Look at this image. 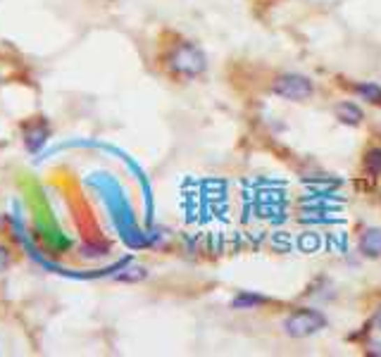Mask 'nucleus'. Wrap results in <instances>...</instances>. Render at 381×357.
Listing matches in <instances>:
<instances>
[{"mask_svg":"<svg viewBox=\"0 0 381 357\" xmlns=\"http://www.w3.org/2000/svg\"><path fill=\"white\" fill-rule=\"evenodd\" d=\"M165 65L170 74L179 79H195L205 72L207 60L205 53L193 43H177L170 53L165 55Z\"/></svg>","mask_w":381,"mask_h":357,"instance_id":"nucleus-1","label":"nucleus"},{"mask_svg":"<svg viewBox=\"0 0 381 357\" xmlns=\"http://www.w3.org/2000/svg\"><path fill=\"white\" fill-rule=\"evenodd\" d=\"M272 93L284 98L288 102H303L308 100V98H313L315 84L310 82L305 74L286 72V74H279L272 82Z\"/></svg>","mask_w":381,"mask_h":357,"instance_id":"nucleus-2","label":"nucleus"},{"mask_svg":"<svg viewBox=\"0 0 381 357\" xmlns=\"http://www.w3.org/2000/svg\"><path fill=\"white\" fill-rule=\"evenodd\" d=\"M327 326V317L320 310H298L291 317H286L284 331L291 338H310L317 331H322Z\"/></svg>","mask_w":381,"mask_h":357,"instance_id":"nucleus-3","label":"nucleus"},{"mask_svg":"<svg viewBox=\"0 0 381 357\" xmlns=\"http://www.w3.org/2000/svg\"><path fill=\"white\" fill-rule=\"evenodd\" d=\"M360 252L367 260H379L381 257V229L379 227H369L362 231L360 241H357Z\"/></svg>","mask_w":381,"mask_h":357,"instance_id":"nucleus-4","label":"nucleus"},{"mask_svg":"<svg viewBox=\"0 0 381 357\" xmlns=\"http://www.w3.org/2000/svg\"><path fill=\"white\" fill-rule=\"evenodd\" d=\"M336 117H338L343 124L357 126V124H362V119H365V112H362L360 107L355 105V102L343 100V102H338V105H336Z\"/></svg>","mask_w":381,"mask_h":357,"instance_id":"nucleus-5","label":"nucleus"},{"mask_svg":"<svg viewBox=\"0 0 381 357\" xmlns=\"http://www.w3.org/2000/svg\"><path fill=\"white\" fill-rule=\"evenodd\" d=\"M362 167H365L367 174L381 176V146L367 148L365 155H362Z\"/></svg>","mask_w":381,"mask_h":357,"instance_id":"nucleus-6","label":"nucleus"},{"mask_svg":"<svg viewBox=\"0 0 381 357\" xmlns=\"http://www.w3.org/2000/svg\"><path fill=\"white\" fill-rule=\"evenodd\" d=\"M353 91L362 100L372 102V105H381V86L374 84V82H362V84H355Z\"/></svg>","mask_w":381,"mask_h":357,"instance_id":"nucleus-7","label":"nucleus"},{"mask_svg":"<svg viewBox=\"0 0 381 357\" xmlns=\"http://www.w3.org/2000/svg\"><path fill=\"white\" fill-rule=\"evenodd\" d=\"M267 303V298L264 296H257V293H239V296L234 298V303H232V307L234 310H251V307H257V305H264Z\"/></svg>","mask_w":381,"mask_h":357,"instance_id":"nucleus-8","label":"nucleus"},{"mask_svg":"<svg viewBox=\"0 0 381 357\" xmlns=\"http://www.w3.org/2000/svg\"><path fill=\"white\" fill-rule=\"evenodd\" d=\"M8 264H10L8 248H0V272H5V269H8Z\"/></svg>","mask_w":381,"mask_h":357,"instance_id":"nucleus-9","label":"nucleus"},{"mask_svg":"<svg viewBox=\"0 0 381 357\" xmlns=\"http://www.w3.org/2000/svg\"><path fill=\"white\" fill-rule=\"evenodd\" d=\"M369 353H372V355H381V343H377V341L369 343Z\"/></svg>","mask_w":381,"mask_h":357,"instance_id":"nucleus-10","label":"nucleus"},{"mask_svg":"<svg viewBox=\"0 0 381 357\" xmlns=\"http://www.w3.org/2000/svg\"><path fill=\"white\" fill-rule=\"evenodd\" d=\"M374 329L381 331V307L377 310V314H374Z\"/></svg>","mask_w":381,"mask_h":357,"instance_id":"nucleus-11","label":"nucleus"}]
</instances>
